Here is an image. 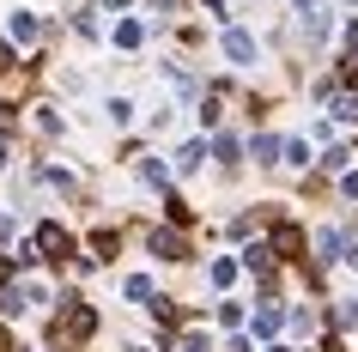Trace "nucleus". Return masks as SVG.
<instances>
[{
    "label": "nucleus",
    "instance_id": "nucleus-17",
    "mask_svg": "<svg viewBox=\"0 0 358 352\" xmlns=\"http://www.w3.org/2000/svg\"><path fill=\"white\" fill-rule=\"evenodd\" d=\"M237 279V261H213V286H231Z\"/></svg>",
    "mask_w": 358,
    "mask_h": 352
},
{
    "label": "nucleus",
    "instance_id": "nucleus-11",
    "mask_svg": "<svg viewBox=\"0 0 358 352\" xmlns=\"http://www.w3.org/2000/svg\"><path fill=\"white\" fill-rule=\"evenodd\" d=\"M201 158H207V146H201V140H189V146L176 152V170H194V164H201Z\"/></svg>",
    "mask_w": 358,
    "mask_h": 352
},
{
    "label": "nucleus",
    "instance_id": "nucleus-9",
    "mask_svg": "<svg viewBox=\"0 0 358 352\" xmlns=\"http://www.w3.org/2000/svg\"><path fill=\"white\" fill-rule=\"evenodd\" d=\"M334 122H358V92H340L334 97Z\"/></svg>",
    "mask_w": 358,
    "mask_h": 352
},
{
    "label": "nucleus",
    "instance_id": "nucleus-18",
    "mask_svg": "<svg viewBox=\"0 0 358 352\" xmlns=\"http://www.w3.org/2000/svg\"><path fill=\"white\" fill-rule=\"evenodd\" d=\"M237 152H243V146H237V134H219V158H225V164H237Z\"/></svg>",
    "mask_w": 358,
    "mask_h": 352
},
{
    "label": "nucleus",
    "instance_id": "nucleus-24",
    "mask_svg": "<svg viewBox=\"0 0 358 352\" xmlns=\"http://www.w3.org/2000/svg\"><path fill=\"white\" fill-rule=\"evenodd\" d=\"M6 274H13V261H6V255H0V286H6Z\"/></svg>",
    "mask_w": 358,
    "mask_h": 352
},
{
    "label": "nucleus",
    "instance_id": "nucleus-25",
    "mask_svg": "<svg viewBox=\"0 0 358 352\" xmlns=\"http://www.w3.org/2000/svg\"><path fill=\"white\" fill-rule=\"evenodd\" d=\"M97 6H128V0H97Z\"/></svg>",
    "mask_w": 358,
    "mask_h": 352
},
{
    "label": "nucleus",
    "instance_id": "nucleus-27",
    "mask_svg": "<svg viewBox=\"0 0 358 352\" xmlns=\"http://www.w3.org/2000/svg\"><path fill=\"white\" fill-rule=\"evenodd\" d=\"M273 352H280V346H273Z\"/></svg>",
    "mask_w": 358,
    "mask_h": 352
},
{
    "label": "nucleus",
    "instance_id": "nucleus-23",
    "mask_svg": "<svg viewBox=\"0 0 358 352\" xmlns=\"http://www.w3.org/2000/svg\"><path fill=\"white\" fill-rule=\"evenodd\" d=\"M6 237H13V219H6V213H0V243H6Z\"/></svg>",
    "mask_w": 358,
    "mask_h": 352
},
{
    "label": "nucleus",
    "instance_id": "nucleus-14",
    "mask_svg": "<svg viewBox=\"0 0 358 352\" xmlns=\"http://www.w3.org/2000/svg\"><path fill=\"white\" fill-rule=\"evenodd\" d=\"M128 297H134V304H152V279L134 274V279H128Z\"/></svg>",
    "mask_w": 358,
    "mask_h": 352
},
{
    "label": "nucleus",
    "instance_id": "nucleus-22",
    "mask_svg": "<svg viewBox=\"0 0 358 352\" xmlns=\"http://www.w3.org/2000/svg\"><path fill=\"white\" fill-rule=\"evenodd\" d=\"M0 67H13V43H0Z\"/></svg>",
    "mask_w": 358,
    "mask_h": 352
},
{
    "label": "nucleus",
    "instance_id": "nucleus-20",
    "mask_svg": "<svg viewBox=\"0 0 358 352\" xmlns=\"http://www.w3.org/2000/svg\"><path fill=\"white\" fill-rule=\"evenodd\" d=\"M292 6H298V13H303V19H310V24H316V0H292Z\"/></svg>",
    "mask_w": 358,
    "mask_h": 352
},
{
    "label": "nucleus",
    "instance_id": "nucleus-8",
    "mask_svg": "<svg viewBox=\"0 0 358 352\" xmlns=\"http://www.w3.org/2000/svg\"><path fill=\"white\" fill-rule=\"evenodd\" d=\"M280 152H285V164H292V170L310 164V146H303V140H280Z\"/></svg>",
    "mask_w": 358,
    "mask_h": 352
},
{
    "label": "nucleus",
    "instance_id": "nucleus-19",
    "mask_svg": "<svg viewBox=\"0 0 358 352\" xmlns=\"http://www.w3.org/2000/svg\"><path fill=\"white\" fill-rule=\"evenodd\" d=\"M182 352H213V340L201 328H189V340H182Z\"/></svg>",
    "mask_w": 358,
    "mask_h": 352
},
{
    "label": "nucleus",
    "instance_id": "nucleus-15",
    "mask_svg": "<svg viewBox=\"0 0 358 352\" xmlns=\"http://www.w3.org/2000/svg\"><path fill=\"white\" fill-rule=\"evenodd\" d=\"M140 183H152V188H164L170 176H164V164H152V158H146V164H140Z\"/></svg>",
    "mask_w": 358,
    "mask_h": 352
},
{
    "label": "nucleus",
    "instance_id": "nucleus-6",
    "mask_svg": "<svg viewBox=\"0 0 358 352\" xmlns=\"http://www.w3.org/2000/svg\"><path fill=\"white\" fill-rule=\"evenodd\" d=\"M140 37H146L140 19H122V24H115V43H122V49H140Z\"/></svg>",
    "mask_w": 358,
    "mask_h": 352
},
{
    "label": "nucleus",
    "instance_id": "nucleus-5",
    "mask_svg": "<svg viewBox=\"0 0 358 352\" xmlns=\"http://www.w3.org/2000/svg\"><path fill=\"white\" fill-rule=\"evenodd\" d=\"M243 261L255 267V274H273V249H267V243H249V249H243Z\"/></svg>",
    "mask_w": 358,
    "mask_h": 352
},
{
    "label": "nucleus",
    "instance_id": "nucleus-12",
    "mask_svg": "<svg viewBox=\"0 0 358 352\" xmlns=\"http://www.w3.org/2000/svg\"><path fill=\"white\" fill-rule=\"evenodd\" d=\"M280 328H285V316H280V310H262V316H255V334H267V340H273Z\"/></svg>",
    "mask_w": 358,
    "mask_h": 352
},
{
    "label": "nucleus",
    "instance_id": "nucleus-13",
    "mask_svg": "<svg viewBox=\"0 0 358 352\" xmlns=\"http://www.w3.org/2000/svg\"><path fill=\"white\" fill-rule=\"evenodd\" d=\"M298 249H303V231H298V225H285V231H280V255H298Z\"/></svg>",
    "mask_w": 358,
    "mask_h": 352
},
{
    "label": "nucleus",
    "instance_id": "nucleus-16",
    "mask_svg": "<svg viewBox=\"0 0 358 352\" xmlns=\"http://www.w3.org/2000/svg\"><path fill=\"white\" fill-rule=\"evenodd\" d=\"M0 316H24V292H0Z\"/></svg>",
    "mask_w": 358,
    "mask_h": 352
},
{
    "label": "nucleus",
    "instance_id": "nucleus-4",
    "mask_svg": "<svg viewBox=\"0 0 358 352\" xmlns=\"http://www.w3.org/2000/svg\"><path fill=\"white\" fill-rule=\"evenodd\" d=\"M152 249H158L164 261H176L182 255V237H176V231H152Z\"/></svg>",
    "mask_w": 358,
    "mask_h": 352
},
{
    "label": "nucleus",
    "instance_id": "nucleus-21",
    "mask_svg": "<svg viewBox=\"0 0 358 352\" xmlns=\"http://www.w3.org/2000/svg\"><path fill=\"white\" fill-rule=\"evenodd\" d=\"M225 352H255V346H249L243 334H231V346H225Z\"/></svg>",
    "mask_w": 358,
    "mask_h": 352
},
{
    "label": "nucleus",
    "instance_id": "nucleus-3",
    "mask_svg": "<svg viewBox=\"0 0 358 352\" xmlns=\"http://www.w3.org/2000/svg\"><path fill=\"white\" fill-rule=\"evenodd\" d=\"M225 55L237 61V67H249V61H255V37H249V31H225Z\"/></svg>",
    "mask_w": 358,
    "mask_h": 352
},
{
    "label": "nucleus",
    "instance_id": "nucleus-1",
    "mask_svg": "<svg viewBox=\"0 0 358 352\" xmlns=\"http://www.w3.org/2000/svg\"><path fill=\"white\" fill-rule=\"evenodd\" d=\"M37 255H73V237L61 231V225H37V243H31Z\"/></svg>",
    "mask_w": 358,
    "mask_h": 352
},
{
    "label": "nucleus",
    "instance_id": "nucleus-26",
    "mask_svg": "<svg viewBox=\"0 0 358 352\" xmlns=\"http://www.w3.org/2000/svg\"><path fill=\"white\" fill-rule=\"evenodd\" d=\"M352 92H358V67H352Z\"/></svg>",
    "mask_w": 358,
    "mask_h": 352
},
{
    "label": "nucleus",
    "instance_id": "nucleus-10",
    "mask_svg": "<svg viewBox=\"0 0 358 352\" xmlns=\"http://www.w3.org/2000/svg\"><path fill=\"white\" fill-rule=\"evenodd\" d=\"M255 158H262V164H280V134H262V140H255Z\"/></svg>",
    "mask_w": 358,
    "mask_h": 352
},
{
    "label": "nucleus",
    "instance_id": "nucleus-2",
    "mask_svg": "<svg viewBox=\"0 0 358 352\" xmlns=\"http://www.w3.org/2000/svg\"><path fill=\"white\" fill-rule=\"evenodd\" d=\"M92 328H97L92 304H67V316H61V334H67V340H85Z\"/></svg>",
    "mask_w": 358,
    "mask_h": 352
},
{
    "label": "nucleus",
    "instance_id": "nucleus-7",
    "mask_svg": "<svg viewBox=\"0 0 358 352\" xmlns=\"http://www.w3.org/2000/svg\"><path fill=\"white\" fill-rule=\"evenodd\" d=\"M13 43H37V19L31 13H13Z\"/></svg>",
    "mask_w": 358,
    "mask_h": 352
}]
</instances>
